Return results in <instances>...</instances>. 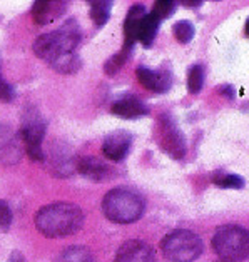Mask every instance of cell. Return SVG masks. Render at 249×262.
Returning <instances> with one entry per match:
<instances>
[{
  "mask_svg": "<svg viewBox=\"0 0 249 262\" xmlns=\"http://www.w3.org/2000/svg\"><path fill=\"white\" fill-rule=\"evenodd\" d=\"M82 29L75 18H67L59 29L37 37L34 42L35 55L49 63L59 74H75L82 67L79 46Z\"/></svg>",
  "mask_w": 249,
  "mask_h": 262,
  "instance_id": "obj_1",
  "label": "cell"
},
{
  "mask_svg": "<svg viewBox=\"0 0 249 262\" xmlns=\"http://www.w3.org/2000/svg\"><path fill=\"white\" fill-rule=\"evenodd\" d=\"M35 227L44 237L62 239L77 234L84 226V212L77 204L54 202L39 209L35 214Z\"/></svg>",
  "mask_w": 249,
  "mask_h": 262,
  "instance_id": "obj_2",
  "label": "cell"
},
{
  "mask_svg": "<svg viewBox=\"0 0 249 262\" xmlns=\"http://www.w3.org/2000/svg\"><path fill=\"white\" fill-rule=\"evenodd\" d=\"M100 209L102 214L111 222L134 224L144 214L146 199L137 190L129 187H116L104 195Z\"/></svg>",
  "mask_w": 249,
  "mask_h": 262,
  "instance_id": "obj_3",
  "label": "cell"
},
{
  "mask_svg": "<svg viewBox=\"0 0 249 262\" xmlns=\"http://www.w3.org/2000/svg\"><path fill=\"white\" fill-rule=\"evenodd\" d=\"M213 249L222 262H242L249 255V234L238 224L221 226L214 232Z\"/></svg>",
  "mask_w": 249,
  "mask_h": 262,
  "instance_id": "obj_4",
  "label": "cell"
},
{
  "mask_svg": "<svg viewBox=\"0 0 249 262\" xmlns=\"http://www.w3.org/2000/svg\"><path fill=\"white\" fill-rule=\"evenodd\" d=\"M162 254L171 262H194L204 251L202 239L188 229H176L161 242Z\"/></svg>",
  "mask_w": 249,
  "mask_h": 262,
  "instance_id": "obj_5",
  "label": "cell"
},
{
  "mask_svg": "<svg viewBox=\"0 0 249 262\" xmlns=\"http://www.w3.org/2000/svg\"><path fill=\"white\" fill-rule=\"evenodd\" d=\"M47 124L35 111L27 112L22 119L20 130H18V139L25 145V152L30 157L32 162H46V152L42 149L44 137H46Z\"/></svg>",
  "mask_w": 249,
  "mask_h": 262,
  "instance_id": "obj_6",
  "label": "cell"
},
{
  "mask_svg": "<svg viewBox=\"0 0 249 262\" xmlns=\"http://www.w3.org/2000/svg\"><path fill=\"white\" fill-rule=\"evenodd\" d=\"M157 144L174 161H181L188 152V140L184 132L177 127L176 119L171 114H162L157 125Z\"/></svg>",
  "mask_w": 249,
  "mask_h": 262,
  "instance_id": "obj_7",
  "label": "cell"
},
{
  "mask_svg": "<svg viewBox=\"0 0 249 262\" xmlns=\"http://www.w3.org/2000/svg\"><path fill=\"white\" fill-rule=\"evenodd\" d=\"M136 75H137L139 84L151 92L165 94V92H169L172 87L171 69L164 67L161 70H154V69H149L146 66H139L136 69Z\"/></svg>",
  "mask_w": 249,
  "mask_h": 262,
  "instance_id": "obj_8",
  "label": "cell"
},
{
  "mask_svg": "<svg viewBox=\"0 0 249 262\" xmlns=\"http://www.w3.org/2000/svg\"><path fill=\"white\" fill-rule=\"evenodd\" d=\"M132 134L127 130H114L107 134L102 142V154L112 162H122L132 147Z\"/></svg>",
  "mask_w": 249,
  "mask_h": 262,
  "instance_id": "obj_9",
  "label": "cell"
},
{
  "mask_svg": "<svg viewBox=\"0 0 249 262\" xmlns=\"http://www.w3.org/2000/svg\"><path fill=\"white\" fill-rule=\"evenodd\" d=\"M114 262H156V251L148 242L131 239L117 249Z\"/></svg>",
  "mask_w": 249,
  "mask_h": 262,
  "instance_id": "obj_10",
  "label": "cell"
},
{
  "mask_svg": "<svg viewBox=\"0 0 249 262\" xmlns=\"http://www.w3.org/2000/svg\"><path fill=\"white\" fill-rule=\"evenodd\" d=\"M75 169L82 177L92 182H107L114 176V170L109 167V164L102 162L100 159L94 156L79 157L77 162H75Z\"/></svg>",
  "mask_w": 249,
  "mask_h": 262,
  "instance_id": "obj_11",
  "label": "cell"
},
{
  "mask_svg": "<svg viewBox=\"0 0 249 262\" xmlns=\"http://www.w3.org/2000/svg\"><path fill=\"white\" fill-rule=\"evenodd\" d=\"M111 112L116 117L120 119H140L149 116V107L142 99H139L137 95H124V97H119L111 107Z\"/></svg>",
  "mask_w": 249,
  "mask_h": 262,
  "instance_id": "obj_12",
  "label": "cell"
},
{
  "mask_svg": "<svg viewBox=\"0 0 249 262\" xmlns=\"http://www.w3.org/2000/svg\"><path fill=\"white\" fill-rule=\"evenodd\" d=\"M69 2L60 0H37L32 4V18L37 25H47L66 14Z\"/></svg>",
  "mask_w": 249,
  "mask_h": 262,
  "instance_id": "obj_13",
  "label": "cell"
},
{
  "mask_svg": "<svg viewBox=\"0 0 249 262\" xmlns=\"http://www.w3.org/2000/svg\"><path fill=\"white\" fill-rule=\"evenodd\" d=\"M148 14L146 7L142 4H134L129 9L124 20V47L134 49L137 42V34H139V25L142 22L144 15Z\"/></svg>",
  "mask_w": 249,
  "mask_h": 262,
  "instance_id": "obj_14",
  "label": "cell"
},
{
  "mask_svg": "<svg viewBox=\"0 0 249 262\" xmlns=\"http://www.w3.org/2000/svg\"><path fill=\"white\" fill-rule=\"evenodd\" d=\"M161 20L152 14V12H149V14H146L142 22H140L139 25V34H137V42L142 43L144 49H151L152 43H154L156 40V35L159 32V27H161Z\"/></svg>",
  "mask_w": 249,
  "mask_h": 262,
  "instance_id": "obj_15",
  "label": "cell"
},
{
  "mask_svg": "<svg viewBox=\"0 0 249 262\" xmlns=\"http://www.w3.org/2000/svg\"><path fill=\"white\" fill-rule=\"evenodd\" d=\"M112 5L114 2H111V0H91L89 2V14H91L92 22L97 29H102L109 22Z\"/></svg>",
  "mask_w": 249,
  "mask_h": 262,
  "instance_id": "obj_16",
  "label": "cell"
},
{
  "mask_svg": "<svg viewBox=\"0 0 249 262\" xmlns=\"http://www.w3.org/2000/svg\"><path fill=\"white\" fill-rule=\"evenodd\" d=\"M57 262H95L92 252L84 246H70L59 254Z\"/></svg>",
  "mask_w": 249,
  "mask_h": 262,
  "instance_id": "obj_17",
  "label": "cell"
},
{
  "mask_svg": "<svg viewBox=\"0 0 249 262\" xmlns=\"http://www.w3.org/2000/svg\"><path fill=\"white\" fill-rule=\"evenodd\" d=\"M213 184L218 185L219 189H234V190H241L246 187V181L242 176L238 174H229V172H222L218 170L213 176Z\"/></svg>",
  "mask_w": 249,
  "mask_h": 262,
  "instance_id": "obj_18",
  "label": "cell"
},
{
  "mask_svg": "<svg viewBox=\"0 0 249 262\" xmlns=\"http://www.w3.org/2000/svg\"><path fill=\"white\" fill-rule=\"evenodd\" d=\"M134 49H129V47H124L119 50L117 54H114L112 57H109V60H107L104 63V72L109 75V77H112V75L119 74V70L122 69L126 66V62L129 60V57L132 54Z\"/></svg>",
  "mask_w": 249,
  "mask_h": 262,
  "instance_id": "obj_19",
  "label": "cell"
},
{
  "mask_svg": "<svg viewBox=\"0 0 249 262\" xmlns=\"http://www.w3.org/2000/svg\"><path fill=\"white\" fill-rule=\"evenodd\" d=\"M204 80H206V69L201 63H196L189 69L188 72V91L189 94H199L204 87Z\"/></svg>",
  "mask_w": 249,
  "mask_h": 262,
  "instance_id": "obj_20",
  "label": "cell"
},
{
  "mask_svg": "<svg viewBox=\"0 0 249 262\" xmlns=\"http://www.w3.org/2000/svg\"><path fill=\"white\" fill-rule=\"evenodd\" d=\"M172 32H174V37L176 40L186 46V43H191L196 35V29L194 25L191 24L189 20H179L172 25Z\"/></svg>",
  "mask_w": 249,
  "mask_h": 262,
  "instance_id": "obj_21",
  "label": "cell"
},
{
  "mask_svg": "<svg viewBox=\"0 0 249 262\" xmlns=\"http://www.w3.org/2000/svg\"><path fill=\"white\" fill-rule=\"evenodd\" d=\"M176 7H177V2H174V0H157V2H154V7H152L151 12L162 22L174 14Z\"/></svg>",
  "mask_w": 249,
  "mask_h": 262,
  "instance_id": "obj_22",
  "label": "cell"
},
{
  "mask_svg": "<svg viewBox=\"0 0 249 262\" xmlns=\"http://www.w3.org/2000/svg\"><path fill=\"white\" fill-rule=\"evenodd\" d=\"M12 219H14V214H12L10 206L5 201H0V231L7 232L12 226Z\"/></svg>",
  "mask_w": 249,
  "mask_h": 262,
  "instance_id": "obj_23",
  "label": "cell"
},
{
  "mask_svg": "<svg viewBox=\"0 0 249 262\" xmlns=\"http://www.w3.org/2000/svg\"><path fill=\"white\" fill-rule=\"evenodd\" d=\"M15 99V89L12 84H9L7 80L2 77V74H0V102H5V104H9Z\"/></svg>",
  "mask_w": 249,
  "mask_h": 262,
  "instance_id": "obj_24",
  "label": "cell"
},
{
  "mask_svg": "<svg viewBox=\"0 0 249 262\" xmlns=\"http://www.w3.org/2000/svg\"><path fill=\"white\" fill-rule=\"evenodd\" d=\"M218 92H219L221 95H224V97H227L229 100H233V99L236 97L234 87H233L231 84H222V85H219Z\"/></svg>",
  "mask_w": 249,
  "mask_h": 262,
  "instance_id": "obj_25",
  "label": "cell"
},
{
  "mask_svg": "<svg viewBox=\"0 0 249 262\" xmlns=\"http://www.w3.org/2000/svg\"><path fill=\"white\" fill-rule=\"evenodd\" d=\"M179 4L184 5V7H189V9H197V7H201L204 2L202 0H181Z\"/></svg>",
  "mask_w": 249,
  "mask_h": 262,
  "instance_id": "obj_26",
  "label": "cell"
},
{
  "mask_svg": "<svg viewBox=\"0 0 249 262\" xmlns=\"http://www.w3.org/2000/svg\"><path fill=\"white\" fill-rule=\"evenodd\" d=\"M9 262H25V259H24V255L18 252V251H14V252L10 254Z\"/></svg>",
  "mask_w": 249,
  "mask_h": 262,
  "instance_id": "obj_27",
  "label": "cell"
}]
</instances>
